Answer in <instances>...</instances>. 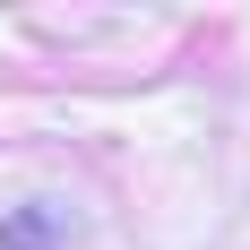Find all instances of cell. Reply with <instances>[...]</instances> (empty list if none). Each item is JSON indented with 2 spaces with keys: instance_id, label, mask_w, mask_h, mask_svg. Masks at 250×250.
I'll return each mask as SVG.
<instances>
[]
</instances>
